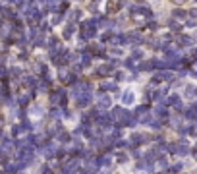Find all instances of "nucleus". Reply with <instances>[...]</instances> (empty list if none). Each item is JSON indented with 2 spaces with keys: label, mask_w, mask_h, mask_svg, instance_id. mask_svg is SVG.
Returning <instances> with one entry per match:
<instances>
[{
  "label": "nucleus",
  "mask_w": 197,
  "mask_h": 174,
  "mask_svg": "<svg viewBox=\"0 0 197 174\" xmlns=\"http://www.w3.org/2000/svg\"><path fill=\"white\" fill-rule=\"evenodd\" d=\"M112 106V97L110 95H99V103H97V108L99 110H106V108H110Z\"/></svg>",
  "instance_id": "nucleus-4"
},
{
  "label": "nucleus",
  "mask_w": 197,
  "mask_h": 174,
  "mask_svg": "<svg viewBox=\"0 0 197 174\" xmlns=\"http://www.w3.org/2000/svg\"><path fill=\"white\" fill-rule=\"evenodd\" d=\"M95 163H97V165H101V166H108L110 163H112V159H110V157H106V155H101L99 159L95 160Z\"/></svg>",
  "instance_id": "nucleus-10"
},
{
  "label": "nucleus",
  "mask_w": 197,
  "mask_h": 174,
  "mask_svg": "<svg viewBox=\"0 0 197 174\" xmlns=\"http://www.w3.org/2000/svg\"><path fill=\"white\" fill-rule=\"evenodd\" d=\"M83 18V10L81 8H72L68 10V19L72 21V19H81Z\"/></svg>",
  "instance_id": "nucleus-6"
},
{
  "label": "nucleus",
  "mask_w": 197,
  "mask_h": 174,
  "mask_svg": "<svg viewBox=\"0 0 197 174\" xmlns=\"http://www.w3.org/2000/svg\"><path fill=\"white\" fill-rule=\"evenodd\" d=\"M108 54L116 56V58H122V54H124V48H120V46H110V48H108Z\"/></svg>",
  "instance_id": "nucleus-9"
},
{
  "label": "nucleus",
  "mask_w": 197,
  "mask_h": 174,
  "mask_svg": "<svg viewBox=\"0 0 197 174\" xmlns=\"http://www.w3.org/2000/svg\"><path fill=\"white\" fill-rule=\"evenodd\" d=\"M29 116L35 120L43 118L45 116V106L41 105V103H31V106H29Z\"/></svg>",
  "instance_id": "nucleus-2"
},
{
  "label": "nucleus",
  "mask_w": 197,
  "mask_h": 174,
  "mask_svg": "<svg viewBox=\"0 0 197 174\" xmlns=\"http://www.w3.org/2000/svg\"><path fill=\"white\" fill-rule=\"evenodd\" d=\"M101 89L102 91H118V83L116 81H101Z\"/></svg>",
  "instance_id": "nucleus-7"
},
{
  "label": "nucleus",
  "mask_w": 197,
  "mask_h": 174,
  "mask_svg": "<svg viewBox=\"0 0 197 174\" xmlns=\"http://www.w3.org/2000/svg\"><path fill=\"white\" fill-rule=\"evenodd\" d=\"M73 33H78V25L73 21H68L64 25V29H62V39H66V41H70L73 37Z\"/></svg>",
  "instance_id": "nucleus-3"
},
{
  "label": "nucleus",
  "mask_w": 197,
  "mask_h": 174,
  "mask_svg": "<svg viewBox=\"0 0 197 174\" xmlns=\"http://www.w3.org/2000/svg\"><path fill=\"white\" fill-rule=\"evenodd\" d=\"M60 23H62V14H52L50 25H60Z\"/></svg>",
  "instance_id": "nucleus-11"
},
{
  "label": "nucleus",
  "mask_w": 197,
  "mask_h": 174,
  "mask_svg": "<svg viewBox=\"0 0 197 174\" xmlns=\"http://www.w3.org/2000/svg\"><path fill=\"white\" fill-rule=\"evenodd\" d=\"M58 141H62V143L70 141V135H68V132H58Z\"/></svg>",
  "instance_id": "nucleus-12"
},
{
  "label": "nucleus",
  "mask_w": 197,
  "mask_h": 174,
  "mask_svg": "<svg viewBox=\"0 0 197 174\" xmlns=\"http://www.w3.org/2000/svg\"><path fill=\"white\" fill-rule=\"evenodd\" d=\"M120 101H122L124 106H132V105H135V101H137V95H135L133 89H124V91L120 93Z\"/></svg>",
  "instance_id": "nucleus-1"
},
{
  "label": "nucleus",
  "mask_w": 197,
  "mask_h": 174,
  "mask_svg": "<svg viewBox=\"0 0 197 174\" xmlns=\"http://www.w3.org/2000/svg\"><path fill=\"white\" fill-rule=\"evenodd\" d=\"M129 160V155L128 153H116V165H126V163H128Z\"/></svg>",
  "instance_id": "nucleus-8"
},
{
  "label": "nucleus",
  "mask_w": 197,
  "mask_h": 174,
  "mask_svg": "<svg viewBox=\"0 0 197 174\" xmlns=\"http://www.w3.org/2000/svg\"><path fill=\"white\" fill-rule=\"evenodd\" d=\"M99 76H110V73L114 72V64L110 62V64H101V66H97V70H95Z\"/></svg>",
  "instance_id": "nucleus-5"
}]
</instances>
